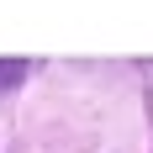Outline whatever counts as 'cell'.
<instances>
[{
  "label": "cell",
  "mask_w": 153,
  "mask_h": 153,
  "mask_svg": "<svg viewBox=\"0 0 153 153\" xmlns=\"http://www.w3.org/2000/svg\"><path fill=\"white\" fill-rule=\"evenodd\" d=\"M21 74H27V63H21V58H0V85H16Z\"/></svg>",
  "instance_id": "obj_1"
}]
</instances>
